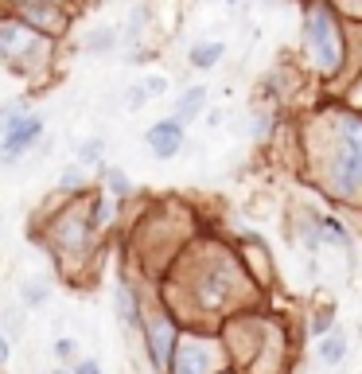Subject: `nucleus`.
<instances>
[{"instance_id":"1","label":"nucleus","mask_w":362,"mask_h":374,"mask_svg":"<svg viewBox=\"0 0 362 374\" xmlns=\"http://www.w3.org/2000/svg\"><path fill=\"white\" fill-rule=\"evenodd\" d=\"M304 31H308V51H312V59L320 63V70H339V63H343V35H339V24L331 20V12L323 8V4L308 8Z\"/></svg>"},{"instance_id":"2","label":"nucleus","mask_w":362,"mask_h":374,"mask_svg":"<svg viewBox=\"0 0 362 374\" xmlns=\"http://www.w3.org/2000/svg\"><path fill=\"white\" fill-rule=\"evenodd\" d=\"M335 184L343 195L362 191V121L343 117L339 121V160H335Z\"/></svg>"},{"instance_id":"3","label":"nucleus","mask_w":362,"mask_h":374,"mask_svg":"<svg viewBox=\"0 0 362 374\" xmlns=\"http://www.w3.org/2000/svg\"><path fill=\"white\" fill-rule=\"evenodd\" d=\"M40 137H43V117H35V113L20 117V106L4 109V160L8 164H16Z\"/></svg>"},{"instance_id":"4","label":"nucleus","mask_w":362,"mask_h":374,"mask_svg":"<svg viewBox=\"0 0 362 374\" xmlns=\"http://www.w3.org/2000/svg\"><path fill=\"white\" fill-rule=\"evenodd\" d=\"M145 332H148V355H152V366H156L160 374H167V366H172V343H179L176 332H172V324H167V316L148 320Z\"/></svg>"},{"instance_id":"5","label":"nucleus","mask_w":362,"mask_h":374,"mask_svg":"<svg viewBox=\"0 0 362 374\" xmlns=\"http://www.w3.org/2000/svg\"><path fill=\"white\" fill-rule=\"evenodd\" d=\"M145 140H148V148H152L160 160H172L179 152V145H183V125H179L176 117H172V121H156V125L148 129Z\"/></svg>"},{"instance_id":"6","label":"nucleus","mask_w":362,"mask_h":374,"mask_svg":"<svg viewBox=\"0 0 362 374\" xmlns=\"http://www.w3.org/2000/svg\"><path fill=\"white\" fill-rule=\"evenodd\" d=\"M206 347L203 343H195V339H179V347H176V366L172 371L176 374H203L206 371Z\"/></svg>"},{"instance_id":"7","label":"nucleus","mask_w":362,"mask_h":374,"mask_svg":"<svg viewBox=\"0 0 362 374\" xmlns=\"http://www.w3.org/2000/svg\"><path fill=\"white\" fill-rule=\"evenodd\" d=\"M203 106H206V90L191 86L187 94H179V98H176V121H179V125H183V121H195L199 113H203Z\"/></svg>"},{"instance_id":"8","label":"nucleus","mask_w":362,"mask_h":374,"mask_svg":"<svg viewBox=\"0 0 362 374\" xmlns=\"http://www.w3.org/2000/svg\"><path fill=\"white\" fill-rule=\"evenodd\" d=\"M222 51H226L222 43H195V47L187 51V63L199 67V70H211L218 59H222Z\"/></svg>"},{"instance_id":"9","label":"nucleus","mask_w":362,"mask_h":374,"mask_svg":"<svg viewBox=\"0 0 362 374\" xmlns=\"http://www.w3.org/2000/svg\"><path fill=\"white\" fill-rule=\"evenodd\" d=\"M343 355H347V335H323V343H320V359H323V363L339 366Z\"/></svg>"},{"instance_id":"10","label":"nucleus","mask_w":362,"mask_h":374,"mask_svg":"<svg viewBox=\"0 0 362 374\" xmlns=\"http://www.w3.org/2000/svg\"><path fill=\"white\" fill-rule=\"evenodd\" d=\"M117 308H121V320H129V324H140V316H137V296H133V288L121 285L117 288Z\"/></svg>"},{"instance_id":"11","label":"nucleus","mask_w":362,"mask_h":374,"mask_svg":"<svg viewBox=\"0 0 362 374\" xmlns=\"http://www.w3.org/2000/svg\"><path fill=\"white\" fill-rule=\"evenodd\" d=\"M106 187L113 191V195H129V191H133L129 176H125V172H117V168H109V172H106Z\"/></svg>"},{"instance_id":"12","label":"nucleus","mask_w":362,"mask_h":374,"mask_svg":"<svg viewBox=\"0 0 362 374\" xmlns=\"http://www.w3.org/2000/svg\"><path fill=\"white\" fill-rule=\"evenodd\" d=\"M101 152H106V145H101V140H86V145H82V164H98L101 160Z\"/></svg>"},{"instance_id":"13","label":"nucleus","mask_w":362,"mask_h":374,"mask_svg":"<svg viewBox=\"0 0 362 374\" xmlns=\"http://www.w3.org/2000/svg\"><path fill=\"white\" fill-rule=\"evenodd\" d=\"M145 90H148V98H164V90H167V79H164V74H152V79L145 82Z\"/></svg>"},{"instance_id":"14","label":"nucleus","mask_w":362,"mask_h":374,"mask_svg":"<svg viewBox=\"0 0 362 374\" xmlns=\"http://www.w3.org/2000/svg\"><path fill=\"white\" fill-rule=\"evenodd\" d=\"M79 184H82V172L79 168H67L59 176V187H67V191H79Z\"/></svg>"},{"instance_id":"15","label":"nucleus","mask_w":362,"mask_h":374,"mask_svg":"<svg viewBox=\"0 0 362 374\" xmlns=\"http://www.w3.org/2000/svg\"><path fill=\"white\" fill-rule=\"evenodd\" d=\"M55 359H59V363H70V359H74V339H59V343H55Z\"/></svg>"},{"instance_id":"16","label":"nucleus","mask_w":362,"mask_h":374,"mask_svg":"<svg viewBox=\"0 0 362 374\" xmlns=\"http://www.w3.org/2000/svg\"><path fill=\"white\" fill-rule=\"evenodd\" d=\"M24 300H28V304H43V300H47V288H24Z\"/></svg>"},{"instance_id":"17","label":"nucleus","mask_w":362,"mask_h":374,"mask_svg":"<svg viewBox=\"0 0 362 374\" xmlns=\"http://www.w3.org/2000/svg\"><path fill=\"white\" fill-rule=\"evenodd\" d=\"M74 374H101V366H98V359H86V363L74 366Z\"/></svg>"},{"instance_id":"18","label":"nucleus","mask_w":362,"mask_h":374,"mask_svg":"<svg viewBox=\"0 0 362 374\" xmlns=\"http://www.w3.org/2000/svg\"><path fill=\"white\" fill-rule=\"evenodd\" d=\"M327 324H331V316H320V320H315V335L327 332Z\"/></svg>"},{"instance_id":"19","label":"nucleus","mask_w":362,"mask_h":374,"mask_svg":"<svg viewBox=\"0 0 362 374\" xmlns=\"http://www.w3.org/2000/svg\"><path fill=\"white\" fill-rule=\"evenodd\" d=\"M35 4H55V0H31V8H35Z\"/></svg>"},{"instance_id":"20","label":"nucleus","mask_w":362,"mask_h":374,"mask_svg":"<svg viewBox=\"0 0 362 374\" xmlns=\"http://www.w3.org/2000/svg\"><path fill=\"white\" fill-rule=\"evenodd\" d=\"M51 374H74V371H51Z\"/></svg>"}]
</instances>
